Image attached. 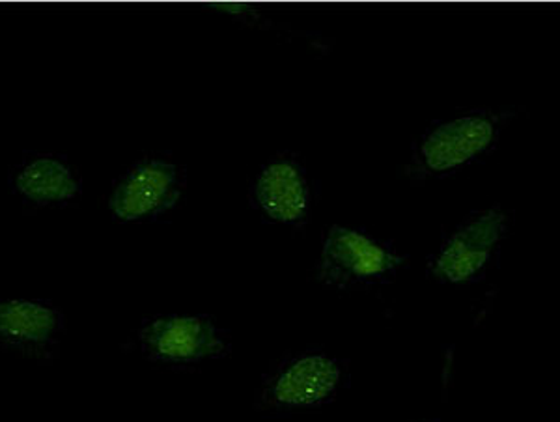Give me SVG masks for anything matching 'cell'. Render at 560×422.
<instances>
[{
  "label": "cell",
  "instance_id": "6",
  "mask_svg": "<svg viewBox=\"0 0 560 422\" xmlns=\"http://www.w3.org/2000/svg\"><path fill=\"white\" fill-rule=\"evenodd\" d=\"M185 168L168 154H144L115 179L108 210L118 223H152L184 199Z\"/></svg>",
  "mask_w": 560,
  "mask_h": 422
},
{
  "label": "cell",
  "instance_id": "4",
  "mask_svg": "<svg viewBox=\"0 0 560 422\" xmlns=\"http://www.w3.org/2000/svg\"><path fill=\"white\" fill-rule=\"evenodd\" d=\"M512 219L499 206L472 211L428 256L427 273L445 286L469 289L490 276L509 239Z\"/></svg>",
  "mask_w": 560,
  "mask_h": 422
},
{
  "label": "cell",
  "instance_id": "7",
  "mask_svg": "<svg viewBox=\"0 0 560 422\" xmlns=\"http://www.w3.org/2000/svg\"><path fill=\"white\" fill-rule=\"evenodd\" d=\"M248 200L266 223L303 228L314 210L313 181L293 154L273 155L266 161L248 187Z\"/></svg>",
  "mask_w": 560,
  "mask_h": 422
},
{
  "label": "cell",
  "instance_id": "5",
  "mask_svg": "<svg viewBox=\"0 0 560 422\" xmlns=\"http://www.w3.org/2000/svg\"><path fill=\"white\" fill-rule=\"evenodd\" d=\"M135 344L150 363L189 368L226 359L232 352L230 331L210 314H161L142 321Z\"/></svg>",
  "mask_w": 560,
  "mask_h": 422
},
{
  "label": "cell",
  "instance_id": "8",
  "mask_svg": "<svg viewBox=\"0 0 560 422\" xmlns=\"http://www.w3.org/2000/svg\"><path fill=\"white\" fill-rule=\"evenodd\" d=\"M8 186L25 211L66 208L83 195V176L70 157L45 150H25L8 171Z\"/></svg>",
  "mask_w": 560,
  "mask_h": 422
},
{
  "label": "cell",
  "instance_id": "3",
  "mask_svg": "<svg viewBox=\"0 0 560 422\" xmlns=\"http://www.w3.org/2000/svg\"><path fill=\"white\" fill-rule=\"evenodd\" d=\"M408 263L409 255H401L390 242L364 228L332 224L325 231L314 279L327 290L357 292L395 282Z\"/></svg>",
  "mask_w": 560,
  "mask_h": 422
},
{
  "label": "cell",
  "instance_id": "10",
  "mask_svg": "<svg viewBox=\"0 0 560 422\" xmlns=\"http://www.w3.org/2000/svg\"><path fill=\"white\" fill-rule=\"evenodd\" d=\"M413 422H440V421H438V419H435V421H432V419H428V421H413Z\"/></svg>",
  "mask_w": 560,
  "mask_h": 422
},
{
  "label": "cell",
  "instance_id": "9",
  "mask_svg": "<svg viewBox=\"0 0 560 422\" xmlns=\"http://www.w3.org/2000/svg\"><path fill=\"white\" fill-rule=\"evenodd\" d=\"M66 331L62 308L45 300H0V350L51 363Z\"/></svg>",
  "mask_w": 560,
  "mask_h": 422
},
{
  "label": "cell",
  "instance_id": "1",
  "mask_svg": "<svg viewBox=\"0 0 560 422\" xmlns=\"http://www.w3.org/2000/svg\"><path fill=\"white\" fill-rule=\"evenodd\" d=\"M516 107L471 109L432 122L411 146L404 176L422 186L432 179L451 178L485 160L495 150L504 129L514 122Z\"/></svg>",
  "mask_w": 560,
  "mask_h": 422
},
{
  "label": "cell",
  "instance_id": "2",
  "mask_svg": "<svg viewBox=\"0 0 560 422\" xmlns=\"http://www.w3.org/2000/svg\"><path fill=\"white\" fill-rule=\"evenodd\" d=\"M350 387L348 363L322 348L290 353L261 376L256 411L288 417L324 410Z\"/></svg>",
  "mask_w": 560,
  "mask_h": 422
}]
</instances>
